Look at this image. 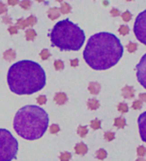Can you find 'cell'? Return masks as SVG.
<instances>
[{"label": "cell", "instance_id": "4fadbf2b", "mask_svg": "<svg viewBox=\"0 0 146 161\" xmlns=\"http://www.w3.org/2000/svg\"><path fill=\"white\" fill-rule=\"evenodd\" d=\"M47 14H48V17L50 18L51 20H55V19H57V18L59 17L60 11H59V9L58 8L53 7V8L49 9L48 12H47Z\"/></svg>", "mask_w": 146, "mask_h": 161}, {"label": "cell", "instance_id": "30bf717a", "mask_svg": "<svg viewBox=\"0 0 146 161\" xmlns=\"http://www.w3.org/2000/svg\"><path fill=\"white\" fill-rule=\"evenodd\" d=\"M54 100L58 105H63L67 102V96L64 92H58V93L55 94Z\"/></svg>", "mask_w": 146, "mask_h": 161}, {"label": "cell", "instance_id": "b9f144b4", "mask_svg": "<svg viewBox=\"0 0 146 161\" xmlns=\"http://www.w3.org/2000/svg\"><path fill=\"white\" fill-rule=\"evenodd\" d=\"M78 59H72L70 61V63H71V66H73V67H76V66H78Z\"/></svg>", "mask_w": 146, "mask_h": 161}, {"label": "cell", "instance_id": "bcb514c9", "mask_svg": "<svg viewBox=\"0 0 146 161\" xmlns=\"http://www.w3.org/2000/svg\"><path fill=\"white\" fill-rule=\"evenodd\" d=\"M36 1H37V2H43L44 0H36Z\"/></svg>", "mask_w": 146, "mask_h": 161}, {"label": "cell", "instance_id": "d6986e66", "mask_svg": "<svg viewBox=\"0 0 146 161\" xmlns=\"http://www.w3.org/2000/svg\"><path fill=\"white\" fill-rule=\"evenodd\" d=\"M107 157V152L104 149H99V150L96 152V158L99 160H104Z\"/></svg>", "mask_w": 146, "mask_h": 161}, {"label": "cell", "instance_id": "836d02e7", "mask_svg": "<svg viewBox=\"0 0 146 161\" xmlns=\"http://www.w3.org/2000/svg\"><path fill=\"white\" fill-rule=\"evenodd\" d=\"M122 19L124 20L125 22H128L131 20V13L129 11H125V12L122 13Z\"/></svg>", "mask_w": 146, "mask_h": 161}, {"label": "cell", "instance_id": "5b68a950", "mask_svg": "<svg viewBox=\"0 0 146 161\" xmlns=\"http://www.w3.org/2000/svg\"><path fill=\"white\" fill-rule=\"evenodd\" d=\"M18 142L7 129H0V161H11L16 158Z\"/></svg>", "mask_w": 146, "mask_h": 161}, {"label": "cell", "instance_id": "9c48e42d", "mask_svg": "<svg viewBox=\"0 0 146 161\" xmlns=\"http://www.w3.org/2000/svg\"><path fill=\"white\" fill-rule=\"evenodd\" d=\"M134 94H135V91H134L133 87L132 86H125V87H123L122 89V95L124 98H133L134 97Z\"/></svg>", "mask_w": 146, "mask_h": 161}, {"label": "cell", "instance_id": "f546056e", "mask_svg": "<svg viewBox=\"0 0 146 161\" xmlns=\"http://www.w3.org/2000/svg\"><path fill=\"white\" fill-rule=\"evenodd\" d=\"M118 31L121 35H127V34L129 33V27H128L127 25H121L120 27H119Z\"/></svg>", "mask_w": 146, "mask_h": 161}, {"label": "cell", "instance_id": "7bdbcfd3", "mask_svg": "<svg viewBox=\"0 0 146 161\" xmlns=\"http://www.w3.org/2000/svg\"><path fill=\"white\" fill-rule=\"evenodd\" d=\"M3 22H4V23H8V24H10V23H11V19H10V17H9V16H4V17H3Z\"/></svg>", "mask_w": 146, "mask_h": 161}, {"label": "cell", "instance_id": "5bb4252c", "mask_svg": "<svg viewBox=\"0 0 146 161\" xmlns=\"http://www.w3.org/2000/svg\"><path fill=\"white\" fill-rule=\"evenodd\" d=\"M3 57L7 61H13L16 57V53H15V51L13 49H8L3 53Z\"/></svg>", "mask_w": 146, "mask_h": 161}, {"label": "cell", "instance_id": "83f0119b", "mask_svg": "<svg viewBox=\"0 0 146 161\" xmlns=\"http://www.w3.org/2000/svg\"><path fill=\"white\" fill-rule=\"evenodd\" d=\"M72 157L71 153L69 152H62L60 154V161H69Z\"/></svg>", "mask_w": 146, "mask_h": 161}, {"label": "cell", "instance_id": "2e32d148", "mask_svg": "<svg viewBox=\"0 0 146 161\" xmlns=\"http://www.w3.org/2000/svg\"><path fill=\"white\" fill-rule=\"evenodd\" d=\"M87 106L90 110H96L99 107V102L96 99H89L88 102H87Z\"/></svg>", "mask_w": 146, "mask_h": 161}, {"label": "cell", "instance_id": "4dcf8cb0", "mask_svg": "<svg viewBox=\"0 0 146 161\" xmlns=\"http://www.w3.org/2000/svg\"><path fill=\"white\" fill-rule=\"evenodd\" d=\"M104 138L107 141H112L115 138V134L113 132H111V131H107V132L104 133Z\"/></svg>", "mask_w": 146, "mask_h": 161}, {"label": "cell", "instance_id": "8992f818", "mask_svg": "<svg viewBox=\"0 0 146 161\" xmlns=\"http://www.w3.org/2000/svg\"><path fill=\"white\" fill-rule=\"evenodd\" d=\"M133 31L137 39L146 45V10L139 13L136 17Z\"/></svg>", "mask_w": 146, "mask_h": 161}, {"label": "cell", "instance_id": "ee69618b", "mask_svg": "<svg viewBox=\"0 0 146 161\" xmlns=\"http://www.w3.org/2000/svg\"><path fill=\"white\" fill-rule=\"evenodd\" d=\"M136 161H146V160L143 159V158H138V159H137Z\"/></svg>", "mask_w": 146, "mask_h": 161}, {"label": "cell", "instance_id": "d6a6232c", "mask_svg": "<svg viewBox=\"0 0 146 161\" xmlns=\"http://www.w3.org/2000/svg\"><path fill=\"white\" fill-rule=\"evenodd\" d=\"M141 107H142V101L141 100H135L133 102V104H132V108L135 110H139L141 109Z\"/></svg>", "mask_w": 146, "mask_h": 161}, {"label": "cell", "instance_id": "7402d4cb", "mask_svg": "<svg viewBox=\"0 0 146 161\" xmlns=\"http://www.w3.org/2000/svg\"><path fill=\"white\" fill-rule=\"evenodd\" d=\"M26 21V24H27V26H33L36 24L37 22V18L35 16H33V15H31V16H29L27 19H25Z\"/></svg>", "mask_w": 146, "mask_h": 161}, {"label": "cell", "instance_id": "ab89813d", "mask_svg": "<svg viewBox=\"0 0 146 161\" xmlns=\"http://www.w3.org/2000/svg\"><path fill=\"white\" fill-rule=\"evenodd\" d=\"M18 3H19V0H8V4L11 6H14Z\"/></svg>", "mask_w": 146, "mask_h": 161}, {"label": "cell", "instance_id": "74e56055", "mask_svg": "<svg viewBox=\"0 0 146 161\" xmlns=\"http://www.w3.org/2000/svg\"><path fill=\"white\" fill-rule=\"evenodd\" d=\"M8 31H9L10 34H16L17 32H18V28H17V26H10L9 28H8Z\"/></svg>", "mask_w": 146, "mask_h": 161}, {"label": "cell", "instance_id": "7c38bea8", "mask_svg": "<svg viewBox=\"0 0 146 161\" xmlns=\"http://www.w3.org/2000/svg\"><path fill=\"white\" fill-rule=\"evenodd\" d=\"M87 145L84 144L83 142H80L75 146V152L78 154V155H84V154L87 153Z\"/></svg>", "mask_w": 146, "mask_h": 161}, {"label": "cell", "instance_id": "7a4b0ae2", "mask_svg": "<svg viewBox=\"0 0 146 161\" xmlns=\"http://www.w3.org/2000/svg\"><path fill=\"white\" fill-rule=\"evenodd\" d=\"M10 90L18 95H30L43 89L46 75L43 68L31 60H21L11 65L7 73Z\"/></svg>", "mask_w": 146, "mask_h": 161}, {"label": "cell", "instance_id": "ba28073f", "mask_svg": "<svg viewBox=\"0 0 146 161\" xmlns=\"http://www.w3.org/2000/svg\"><path fill=\"white\" fill-rule=\"evenodd\" d=\"M138 128L139 134L142 141L146 142V111L141 113L138 117Z\"/></svg>", "mask_w": 146, "mask_h": 161}, {"label": "cell", "instance_id": "484cf974", "mask_svg": "<svg viewBox=\"0 0 146 161\" xmlns=\"http://www.w3.org/2000/svg\"><path fill=\"white\" fill-rule=\"evenodd\" d=\"M117 109L120 113H126L128 112V105L126 103H123V102L122 103H119Z\"/></svg>", "mask_w": 146, "mask_h": 161}, {"label": "cell", "instance_id": "e0dca14e", "mask_svg": "<svg viewBox=\"0 0 146 161\" xmlns=\"http://www.w3.org/2000/svg\"><path fill=\"white\" fill-rule=\"evenodd\" d=\"M25 37L27 41H32L35 37H36V32L34 29H28L25 32Z\"/></svg>", "mask_w": 146, "mask_h": 161}, {"label": "cell", "instance_id": "f35d334b", "mask_svg": "<svg viewBox=\"0 0 146 161\" xmlns=\"http://www.w3.org/2000/svg\"><path fill=\"white\" fill-rule=\"evenodd\" d=\"M111 15L113 17H117V16H119V15H120V12H119V10L118 9H116V8H112L111 9Z\"/></svg>", "mask_w": 146, "mask_h": 161}, {"label": "cell", "instance_id": "3957f363", "mask_svg": "<svg viewBox=\"0 0 146 161\" xmlns=\"http://www.w3.org/2000/svg\"><path fill=\"white\" fill-rule=\"evenodd\" d=\"M49 117L43 108L26 105L15 114L13 127L20 137L27 140L41 138L48 127Z\"/></svg>", "mask_w": 146, "mask_h": 161}, {"label": "cell", "instance_id": "cb8c5ba5", "mask_svg": "<svg viewBox=\"0 0 146 161\" xmlns=\"http://www.w3.org/2000/svg\"><path fill=\"white\" fill-rule=\"evenodd\" d=\"M90 126H91L92 129H94V130H97V129H99L100 126H101V121L99 119L92 120V121L90 122Z\"/></svg>", "mask_w": 146, "mask_h": 161}, {"label": "cell", "instance_id": "9a60e30c", "mask_svg": "<svg viewBox=\"0 0 146 161\" xmlns=\"http://www.w3.org/2000/svg\"><path fill=\"white\" fill-rule=\"evenodd\" d=\"M114 125L117 128H124L126 125V121L123 117H117V118L114 119Z\"/></svg>", "mask_w": 146, "mask_h": 161}, {"label": "cell", "instance_id": "277c9868", "mask_svg": "<svg viewBox=\"0 0 146 161\" xmlns=\"http://www.w3.org/2000/svg\"><path fill=\"white\" fill-rule=\"evenodd\" d=\"M49 36L53 46L58 47L60 50L77 51L85 41V34L82 29L68 19L57 22Z\"/></svg>", "mask_w": 146, "mask_h": 161}, {"label": "cell", "instance_id": "f6af8a7d", "mask_svg": "<svg viewBox=\"0 0 146 161\" xmlns=\"http://www.w3.org/2000/svg\"><path fill=\"white\" fill-rule=\"evenodd\" d=\"M104 5H108V2H107L106 0H105V1H104Z\"/></svg>", "mask_w": 146, "mask_h": 161}, {"label": "cell", "instance_id": "d4e9b609", "mask_svg": "<svg viewBox=\"0 0 146 161\" xmlns=\"http://www.w3.org/2000/svg\"><path fill=\"white\" fill-rule=\"evenodd\" d=\"M16 26H17V28H20V29H25L26 27H27V24H26L25 19H23V18H20V19L17 20Z\"/></svg>", "mask_w": 146, "mask_h": 161}, {"label": "cell", "instance_id": "44dd1931", "mask_svg": "<svg viewBox=\"0 0 146 161\" xmlns=\"http://www.w3.org/2000/svg\"><path fill=\"white\" fill-rule=\"evenodd\" d=\"M54 68H55L56 70H57V71H61V70H63V68H64L63 61L59 60V59L55 60L54 61Z\"/></svg>", "mask_w": 146, "mask_h": 161}, {"label": "cell", "instance_id": "7dc6e473", "mask_svg": "<svg viewBox=\"0 0 146 161\" xmlns=\"http://www.w3.org/2000/svg\"><path fill=\"white\" fill-rule=\"evenodd\" d=\"M56 1H58V2H62L63 0H56Z\"/></svg>", "mask_w": 146, "mask_h": 161}, {"label": "cell", "instance_id": "8fae6325", "mask_svg": "<svg viewBox=\"0 0 146 161\" xmlns=\"http://www.w3.org/2000/svg\"><path fill=\"white\" fill-rule=\"evenodd\" d=\"M100 89H101V87H100L99 83H97V82H90L89 83L88 90H89V92H90L91 94H93V95L98 94L100 92Z\"/></svg>", "mask_w": 146, "mask_h": 161}, {"label": "cell", "instance_id": "8d00e7d4", "mask_svg": "<svg viewBox=\"0 0 146 161\" xmlns=\"http://www.w3.org/2000/svg\"><path fill=\"white\" fill-rule=\"evenodd\" d=\"M5 12H7V6L3 2L0 1V14H3Z\"/></svg>", "mask_w": 146, "mask_h": 161}, {"label": "cell", "instance_id": "1f68e13d", "mask_svg": "<svg viewBox=\"0 0 146 161\" xmlns=\"http://www.w3.org/2000/svg\"><path fill=\"white\" fill-rule=\"evenodd\" d=\"M137 155L139 157H143V156L146 155V148L144 146H139L137 148Z\"/></svg>", "mask_w": 146, "mask_h": 161}, {"label": "cell", "instance_id": "e575fe53", "mask_svg": "<svg viewBox=\"0 0 146 161\" xmlns=\"http://www.w3.org/2000/svg\"><path fill=\"white\" fill-rule=\"evenodd\" d=\"M46 101H47L46 96H44V95H40V96L37 97V103L39 104V105H43V104H45Z\"/></svg>", "mask_w": 146, "mask_h": 161}, {"label": "cell", "instance_id": "ac0fdd59", "mask_svg": "<svg viewBox=\"0 0 146 161\" xmlns=\"http://www.w3.org/2000/svg\"><path fill=\"white\" fill-rule=\"evenodd\" d=\"M77 133L80 137H85L88 133V129H87V126H79L77 129Z\"/></svg>", "mask_w": 146, "mask_h": 161}, {"label": "cell", "instance_id": "603a6c76", "mask_svg": "<svg viewBox=\"0 0 146 161\" xmlns=\"http://www.w3.org/2000/svg\"><path fill=\"white\" fill-rule=\"evenodd\" d=\"M126 49L128 50V52L133 53V52H135L137 50V44L136 43H134V42H129L126 45Z\"/></svg>", "mask_w": 146, "mask_h": 161}, {"label": "cell", "instance_id": "60d3db41", "mask_svg": "<svg viewBox=\"0 0 146 161\" xmlns=\"http://www.w3.org/2000/svg\"><path fill=\"white\" fill-rule=\"evenodd\" d=\"M139 100L146 102V93H140L139 94Z\"/></svg>", "mask_w": 146, "mask_h": 161}, {"label": "cell", "instance_id": "f1b7e54d", "mask_svg": "<svg viewBox=\"0 0 146 161\" xmlns=\"http://www.w3.org/2000/svg\"><path fill=\"white\" fill-rule=\"evenodd\" d=\"M40 57H41L42 60H47L49 57H50V52H49L48 49H43L41 52H40Z\"/></svg>", "mask_w": 146, "mask_h": 161}, {"label": "cell", "instance_id": "c3c4849f", "mask_svg": "<svg viewBox=\"0 0 146 161\" xmlns=\"http://www.w3.org/2000/svg\"><path fill=\"white\" fill-rule=\"evenodd\" d=\"M126 1H132V0H126Z\"/></svg>", "mask_w": 146, "mask_h": 161}, {"label": "cell", "instance_id": "6da1fadb", "mask_svg": "<svg viewBox=\"0 0 146 161\" xmlns=\"http://www.w3.org/2000/svg\"><path fill=\"white\" fill-rule=\"evenodd\" d=\"M123 56V46L114 34L100 32L92 35L86 44L83 57L94 70L113 67Z\"/></svg>", "mask_w": 146, "mask_h": 161}, {"label": "cell", "instance_id": "ffe728a7", "mask_svg": "<svg viewBox=\"0 0 146 161\" xmlns=\"http://www.w3.org/2000/svg\"><path fill=\"white\" fill-rule=\"evenodd\" d=\"M71 11V6L68 3H62L61 7H60V12L63 13V14H67V13H70Z\"/></svg>", "mask_w": 146, "mask_h": 161}, {"label": "cell", "instance_id": "52a82bcc", "mask_svg": "<svg viewBox=\"0 0 146 161\" xmlns=\"http://www.w3.org/2000/svg\"><path fill=\"white\" fill-rule=\"evenodd\" d=\"M137 79L139 83L146 89V53L142 56L141 60L136 65Z\"/></svg>", "mask_w": 146, "mask_h": 161}, {"label": "cell", "instance_id": "4316f807", "mask_svg": "<svg viewBox=\"0 0 146 161\" xmlns=\"http://www.w3.org/2000/svg\"><path fill=\"white\" fill-rule=\"evenodd\" d=\"M31 1L30 0H22L21 2H20V6H21V8L25 9V10H28L29 8L31 7Z\"/></svg>", "mask_w": 146, "mask_h": 161}, {"label": "cell", "instance_id": "d590c367", "mask_svg": "<svg viewBox=\"0 0 146 161\" xmlns=\"http://www.w3.org/2000/svg\"><path fill=\"white\" fill-rule=\"evenodd\" d=\"M59 126L57 124H52L50 126V133H52V134H56L57 132H59Z\"/></svg>", "mask_w": 146, "mask_h": 161}]
</instances>
